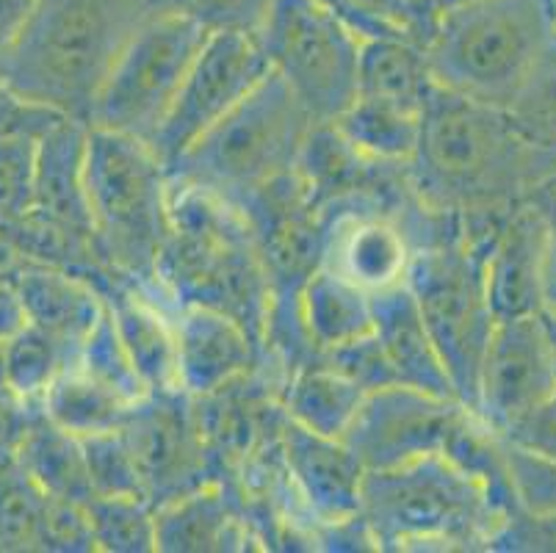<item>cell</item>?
<instances>
[{"mask_svg": "<svg viewBox=\"0 0 556 553\" xmlns=\"http://www.w3.org/2000/svg\"><path fill=\"white\" fill-rule=\"evenodd\" d=\"M361 517L377 551H488L504 520L482 481L446 454L366 470Z\"/></svg>", "mask_w": 556, "mask_h": 553, "instance_id": "52a82bcc", "label": "cell"}, {"mask_svg": "<svg viewBox=\"0 0 556 553\" xmlns=\"http://www.w3.org/2000/svg\"><path fill=\"white\" fill-rule=\"evenodd\" d=\"M28 324V313H25L23 297H20L14 280H0V343L9 341L14 332Z\"/></svg>", "mask_w": 556, "mask_h": 553, "instance_id": "ee69618b", "label": "cell"}, {"mask_svg": "<svg viewBox=\"0 0 556 553\" xmlns=\"http://www.w3.org/2000/svg\"><path fill=\"white\" fill-rule=\"evenodd\" d=\"M12 280L23 297L28 322L67 343L75 354L109 311L100 282L70 266L28 261L14 268Z\"/></svg>", "mask_w": 556, "mask_h": 553, "instance_id": "44dd1931", "label": "cell"}, {"mask_svg": "<svg viewBox=\"0 0 556 553\" xmlns=\"http://www.w3.org/2000/svg\"><path fill=\"white\" fill-rule=\"evenodd\" d=\"M300 324L313 354L374 332V299L332 268L318 266L300 291Z\"/></svg>", "mask_w": 556, "mask_h": 553, "instance_id": "d4e9b609", "label": "cell"}, {"mask_svg": "<svg viewBox=\"0 0 556 553\" xmlns=\"http://www.w3.org/2000/svg\"><path fill=\"white\" fill-rule=\"evenodd\" d=\"M134 404L136 402L125 399L103 379L92 377L73 360L45 390L39 407H42L45 418L84 440L92 435L123 429Z\"/></svg>", "mask_w": 556, "mask_h": 553, "instance_id": "4316f807", "label": "cell"}, {"mask_svg": "<svg viewBox=\"0 0 556 553\" xmlns=\"http://www.w3.org/2000/svg\"><path fill=\"white\" fill-rule=\"evenodd\" d=\"M556 177V147L523 130L513 111L434 84L407 180L432 211L502 213Z\"/></svg>", "mask_w": 556, "mask_h": 553, "instance_id": "6da1fadb", "label": "cell"}, {"mask_svg": "<svg viewBox=\"0 0 556 553\" xmlns=\"http://www.w3.org/2000/svg\"><path fill=\"white\" fill-rule=\"evenodd\" d=\"M473 410L457 399L409 385L371 390L352 420L343 443L361 456L366 470H386L429 454H443L463 418Z\"/></svg>", "mask_w": 556, "mask_h": 553, "instance_id": "4fadbf2b", "label": "cell"}, {"mask_svg": "<svg viewBox=\"0 0 556 553\" xmlns=\"http://www.w3.org/2000/svg\"><path fill=\"white\" fill-rule=\"evenodd\" d=\"M457 3H468V0H434V9H438V12H441V9L457 7Z\"/></svg>", "mask_w": 556, "mask_h": 553, "instance_id": "7dc6e473", "label": "cell"}, {"mask_svg": "<svg viewBox=\"0 0 556 553\" xmlns=\"http://www.w3.org/2000/svg\"><path fill=\"white\" fill-rule=\"evenodd\" d=\"M39 136H0V227L17 225L34 208Z\"/></svg>", "mask_w": 556, "mask_h": 553, "instance_id": "836d02e7", "label": "cell"}, {"mask_svg": "<svg viewBox=\"0 0 556 553\" xmlns=\"http://www.w3.org/2000/svg\"><path fill=\"white\" fill-rule=\"evenodd\" d=\"M488 551L495 553H556V512L518 506L493 531Z\"/></svg>", "mask_w": 556, "mask_h": 553, "instance_id": "74e56055", "label": "cell"}, {"mask_svg": "<svg viewBox=\"0 0 556 553\" xmlns=\"http://www.w3.org/2000/svg\"><path fill=\"white\" fill-rule=\"evenodd\" d=\"M277 443L291 490L311 520L316 540L330 526L361 517L366 465L341 438L311 432L282 415Z\"/></svg>", "mask_w": 556, "mask_h": 553, "instance_id": "2e32d148", "label": "cell"}, {"mask_svg": "<svg viewBox=\"0 0 556 553\" xmlns=\"http://www.w3.org/2000/svg\"><path fill=\"white\" fill-rule=\"evenodd\" d=\"M123 435L155 510L225 479L184 390L144 395L125 418Z\"/></svg>", "mask_w": 556, "mask_h": 553, "instance_id": "7c38bea8", "label": "cell"}, {"mask_svg": "<svg viewBox=\"0 0 556 553\" xmlns=\"http://www.w3.org/2000/svg\"><path fill=\"white\" fill-rule=\"evenodd\" d=\"M20 463L50 499L89 504L94 499L92 479L86 468L84 440L45 418L42 407L34 415L17 449Z\"/></svg>", "mask_w": 556, "mask_h": 553, "instance_id": "f1b7e54d", "label": "cell"}, {"mask_svg": "<svg viewBox=\"0 0 556 553\" xmlns=\"http://www.w3.org/2000/svg\"><path fill=\"white\" fill-rule=\"evenodd\" d=\"M84 454L94 495H141V499H148L139 465H136L123 429L84 438Z\"/></svg>", "mask_w": 556, "mask_h": 553, "instance_id": "e575fe53", "label": "cell"}, {"mask_svg": "<svg viewBox=\"0 0 556 553\" xmlns=\"http://www.w3.org/2000/svg\"><path fill=\"white\" fill-rule=\"evenodd\" d=\"M269 73L271 64L255 34L211 30L150 147L172 166Z\"/></svg>", "mask_w": 556, "mask_h": 553, "instance_id": "8fae6325", "label": "cell"}, {"mask_svg": "<svg viewBox=\"0 0 556 553\" xmlns=\"http://www.w3.org/2000/svg\"><path fill=\"white\" fill-rule=\"evenodd\" d=\"M86 141H89V122L73 116H64L39 136L37 186H34V208L28 216L94 257L92 216L86 200Z\"/></svg>", "mask_w": 556, "mask_h": 553, "instance_id": "ac0fdd59", "label": "cell"}, {"mask_svg": "<svg viewBox=\"0 0 556 553\" xmlns=\"http://www.w3.org/2000/svg\"><path fill=\"white\" fill-rule=\"evenodd\" d=\"M554 390L556 363L543 313L495 324L479 377V418L502 435Z\"/></svg>", "mask_w": 556, "mask_h": 553, "instance_id": "9a60e30c", "label": "cell"}, {"mask_svg": "<svg viewBox=\"0 0 556 553\" xmlns=\"http://www.w3.org/2000/svg\"><path fill=\"white\" fill-rule=\"evenodd\" d=\"M255 37L313 122H336L355 103L363 34L327 0H271Z\"/></svg>", "mask_w": 556, "mask_h": 553, "instance_id": "9c48e42d", "label": "cell"}, {"mask_svg": "<svg viewBox=\"0 0 556 553\" xmlns=\"http://www.w3.org/2000/svg\"><path fill=\"white\" fill-rule=\"evenodd\" d=\"M545 232V307L556 311V177L529 194Z\"/></svg>", "mask_w": 556, "mask_h": 553, "instance_id": "b9f144b4", "label": "cell"}, {"mask_svg": "<svg viewBox=\"0 0 556 553\" xmlns=\"http://www.w3.org/2000/svg\"><path fill=\"white\" fill-rule=\"evenodd\" d=\"M313 116L271 70L222 122L169 166L172 177L239 205L296 169Z\"/></svg>", "mask_w": 556, "mask_h": 553, "instance_id": "ba28073f", "label": "cell"}, {"mask_svg": "<svg viewBox=\"0 0 556 553\" xmlns=\"http://www.w3.org/2000/svg\"><path fill=\"white\" fill-rule=\"evenodd\" d=\"M73 360L75 352L67 343L28 322L9 341H3V385L23 402L39 404L50 382Z\"/></svg>", "mask_w": 556, "mask_h": 553, "instance_id": "f546056e", "label": "cell"}, {"mask_svg": "<svg viewBox=\"0 0 556 553\" xmlns=\"http://www.w3.org/2000/svg\"><path fill=\"white\" fill-rule=\"evenodd\" d=\"M421 122V109L357 95L355 103L336 120V128L374 164L407 166L416 159Z\"/></svg>", "mask_w": 556, "mask_h": 553, "instance_id": "83f0119b", "label": "cell"}, {"mask_svg": "<svg viewBox=\"0 0 556 553\" xmlns=\"http://www.w3.org/2000/svg\"><path fill=\"white\" fill-rule=\"evenodd\" d=\"M388 194H361L332 202L325 211V261L366 293H382L407 282L416 243L396 211H386Z\"/></svg>", "mask_w": 556, "mask_h": 553, "instance_id": "5bb4252c", "label": "cell"}, {"mask_svg": "<svg viewBox=\"0 0 556 553\" xmlns=\"http://www.w3.org/2000/svg\"><path fill=\"white\" fill-rule=\"evenodd\" d=\"M509 111L523 125L526 134L543 144L556 147V48L545 55Z\"/></svg>", "mask_w": 556, "mask_h": 553, "instance_id": "8d00e7d4", "label": "cell"}, {"mask_svg": "<svg viewBox=\"0 0 556 553\" xmlns=\"http://www.w3.org/2000/svg\"><path fill=\"white\" fill-rule=\"evenodd\" d=\"M357 86H361L357 95L393 100V103L424 111L429 91L434 89L427 48L418 39L402 37V34L366 37L361 48Z\"/></svg>", "mask_w": 556, "mask_h": 553, "instance_id": "484cf974", "label": "cell"}, {"mask_svg": "<svg viewBox=\"0 0 556 553\" xmlns=\"http://www.w3.org/2000/svg\"><path fill=\"white\" fill-rule=\"evenodd\" d=\"M208 34L180 14H150L116 55L86 122L153 144Z\"/></svg>", "mask_w": 556, "mask_h": 553, "instance_id": "30bf717a", "label": "cell"}, {"mask_svg": "<svg viewBox=\"0 0 556 553\" xmlns=\"http://www.w3.org/2000/svg\"><path fill=\"white\" fill-rule=\"evenodd\" d=\"M551 3H554V20H556V0H551Z\"/></svg>", "mask_w": 556, "mask_h": 553, "instance_id": "681fc988", "label": "cell"}, {"mask_svg": "<svg viewBox=\"0 0 556 553\" xmlns=\"http://www.w3.org/2000/svg\"><path fill=\"white\" fill-rule=\"evenodd\" d=\"M94 545L103 553H159L155 506L141 495H94L89 504Z\"/></svg>", "mask_w": 556, "mask_h": 553, "instance_id": "1f68e13d", "label": "cell"}, {"mask_svg": "<svg viewBox=\"0 0 556 553\" xmlns=\"http://www.w3.org/2000/svg\"><path fill=\"white\" fill-rule=\"evenodd\" d=\"M48 493L23 468L17 454H0V553L39 551Z\"/></svg>", "mask_w": 556, "mask_h": 553, "instance_id": "4dcf8cb0", "label": "cell"}, {"mask_svg": "<svg viewBox=\"0 0 556 553\" xmlns=\"http://www.w3.org/2000/svg\"><path fill=\"white\" fill-rule=\"evenodd\" d=\"M103 293L109 299L116 332L123 338L144 388L150 393L180 390L178 341H175L169 304L134 282H114V277H109Z\"/></svg>", "mask_w": 556, "mask_h": 553, "instance_id": "7402d4cb", "label": "cell"}, {"mask_svg": "<svg viewBox=\"0 0 556 553\" xmlns=\"http://www.w3.org/2000/svg\"><path fill=\"white\" fill-rule=\"evenodd\" d=\"M148 17V0H39L23 34L0 48V84L86 122L116 55Z\"/></svg>", "mask_w": 556, "mask_h": 553, "instance_id": "3957f363", "label": "cell"}, {"mask_svg": "<svg viewBox=\"0 0 556 553\" xmlns=\"http://www.w3.org/2000/svg\"><path fill=\"white\" fill-rule=\"evenodd\" d=\"M502 438L518 449L529 451V454L556 463V390L532 413H526L509 429H504Z\"/></svg>", "mask_w": 556, "mask_h": 553, "instance_id": "60d3db41", "label": "cell"}, {"mask_svg": "<svg viewBox=\"0 0 556 553\" xmlns=\"http://www.w3.org/2000/svg\"><path fill=\"white\" fill-rule=\"evenodd\" d=\"M325 363H330L332 368H338L341 374L355 379L357 385L371 393V390L388 388V385H402L399 382L396 372H393L391 360H388L386 349L377 341V335H366V338H357V341L346 343V347H338L332 352L316 354Z\"/></svg>", "mask_w": 556, "mask_h": 553, "instance_id": "ab89813d", "label": "cell"}, {"mask_svg": "<svg viewBox=\"0 0 556 553\" xmlns=\"http://www.w3.org/2000/svg\"><path fill=\"white\" fill-rule=\"evenodd\" d=\"M161 553L263 551L261 535L225 479L155 510Z\"/></svg>", "mask_w": 556, "mask_h": 553, "instance_id": "ffe728a7", "label": "cell"}, {"mask_svg": "<svg viewBox=\"0 0 556 553\" xmlns=\"http://www.w3.org/2000/svg\"><path fill=\"white\" fill-rule=\"evenodd\" d=\"M37 7L39 0H0V48L12 45L23 34Z\"/></svg>", "mask_w": 556, "mask_h": 553, "instance_id": "f6af8a7d", "label": "cell"}, {"mask_svg": "<svg viewBox=\"0 0 556 553\" xmlns=\"http://www.w3.org/2000/svg\"><path fill=\"white\" fill-rule=\"evenodd\" d=\"M543 324H545V332H548L551 352H554V363H556V311L545 307V311H543Z\"/></svg>", "mask_w": 556, "mask_h": 553, "instance_id": "bcb514c9", "label": "cell"}, {"mask_svg": "<svg viewBox=\"0 0 556 553\" xmlns=\"http://www.w3.org/2000/svg\"><path fill=\"white\" fill-rule=\"evenodd\" d=\"M37 413L39 404L23 402L7 388L0 390V454H17Z\"/></svg>", "mask_w": 556, "mask_h": 553, "instance_id": "7bdbcfd3", "label": "cell"}, {"mask_svg": "<svg viewBox=\"0 0 556 553\" xmlns=\"http://www.w3.org/2000/svg\"><path fill=\"white\" fill-rule=\"evenodd\" d=\"M75 363L80 368L92 374V377L103 379L105 385H111L114 390L130 399V402H141L144 395L150 393L141 382L139 372H136L134 360H130L128 349H125L123 338L116 332V324L111 311H105V316L100 318L98 327L86 335V341L80 343L78 354H75Z\"/></svg>", "mask_w": 556, "mask_h": 553, "instance_id": "d6a6232c", "label": "cell"}, {"mask_svg": "<svg viewBox=\"0 0 556 553\" xmlns=\"http://www.w3.org/2000/svg\"><path fill=\"white\" fill-rule=\"evenodd\" d=\"M172 175V172H169ZM166 304H208L244 324L266 357L271 286L252 225L219 194L172 177V236L155 293Z\"/></svg>", "mask_w": 556, "mask_h": 553, "instance_id": "7a4b0ae2", "label": "cell"}, {"mask_svg": "<svg viewBox=\"0 0 556 553\" xmlns=\"http://www.w3.org/2000/svg\"><path fill=\"white\" fill-rule=\"evenodd\" d=\"M427 59L434 84L509 109L556 48L551 0H468L438 12Z\"/></svg>", "mask_w": 556, "mask_h": 553, "instance_id": "8992f818", "label": "cell"}, {"mask_svg": "<svg viewBox=\"0 0 556 553\" xmlns=\"http://www.w3.org/2000/svg\"><path fill=\"white\" fill-rule=\"evenodd\" d=\"M366 395L368 390L363 385L321 357H313L288 374L277 399L288 420L305 426L311 432L343 440Z\"/></svg>", "mask_w": 556, "mask_h": 553, "instance_id": "cb8c5ba5", "label": "cell"}, {"mask_svg": "<svg viewBox=\"0 0 556 553\" xmlns=\"http://www.w3.org/2000/svg\"><path fill=\"white\" fill-rule=\"evenodd\" d=\"M150 14H180L208 30L257 34L271 0H148Z\"/></svg>", "mask_w": 556, "mask_h": 553, "instance_id": "d590c367", "label": "cell"}, {"mask_svg": "<svg viewBox=\"0 0 556 553\" xmlns=\"http://www.w3.org/2000/svg\"><path fill=\"white\" fill-rule=\"evenodd\" d=\"M39 551L50 553H89L98 551L92 535V520L84 504L50 499L39 526Z\"/></svg>", "mask_w": 556, "mask_h": 553, "instance_id": "f35d334b", "label": "cell"}, {"mask_svg": "<svg viewBox=\"0 0 556 553\" xmlns=\"http://www.w3.org/2000/svg\"><path fill=\"white\" fill-rule=\"evenodd\" d=\"M374 335L386 349L399 382L409 388L427 390V393L443 395V399H457L452 377L443 365L432 335L424 324L418 302L413 291L404 286L388 288L382 293H374ZM459 402V399H457Z\"/></svg>", "mask_w": 556, "mask_h": 553, "instance_id": "603a6c76", "label": "cell"}, {"mask_svg": "<svg viewBox=\"0 0 556 553\" xmlns=\"http://www.w3.org/2000/svg\"><path fill=\"white\" fill-rule=\"evenodd\" d=\"M488 299L495 318L540 316L545 311V232L529 200L504 213L484 257Z\"/></svg>", "mask_w": 556, "mask_h": 553, "instance_id": "d6986e66", "label": "cell"}, {"mask_svg": "<svg viewBox=\"0 0 556 553\" xmlns=\"http://www.w3.org/2000/svg\"><path fill=\"white\" fill-rule=\"evenodd\" d=\"M86 200L100 268L155 293L172 236V175L148 141L92 128L86 141Z\"/></svg>", "mask_w": 556, "mask_h": 553, "instance_id": "5b68a950", "label": "cell"}, {"mask_svg": "<svg viewBox=\"0 0 556 553\" xmlns=\"http://www.w3.org/2000/svg\"><path fill=\"white\" fill-rule=\"evenodd\" d=\"M504 213H443L427 241L416 247L407 288L452 377L457 399L477 413L479 377L498 324L488 299L484 257Z\"/></svg>", "mask_w": 556, "mask_h": 553, "instance_id": "277c9868", "label": "cell"}, {"mask_svg": "<svg viewBox=\"0 0 556 553\" xmlns=\"http://www.w3.org/2000/svg\"><path fill=\"white\" fill-rule=\"evenodd\" d=\"M7 388V385H3V343H0V390Z\"/></svg>", "mask_w": 556, "mask_h": 553, "instance_id": "c3c4849f", "label": "cell"}, {"mask_svg": "<svg viewBox=\"0 0 556 553\" xmlns=\"http://www.w3.org/2000/svg\"><path fill=\"white\" fill-rule=\"evenodd\" d=\"M178 341V382L194 399L261 372L263 349L250 329L208 304H172Z\"/></svg>", "mask_w": 556, "mask_h": 553, "instance_id": "e0dca14e", "label": "cell"}]
</instances>
